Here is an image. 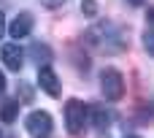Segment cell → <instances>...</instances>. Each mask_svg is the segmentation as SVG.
I'll list each match as a JSON object with an SVG mask.
<instances>
[{
  "instance_id": "cell-14",
  "label": "cell",
  "mask_w": 154,
  "mask_h": 138,
  "mask_svg": "<svg viewBox=\"0 0 154 138\" xmlns=\"http://www.w3.org/2000/svg\"><path fill=\"white\" fill-rule=\"evenodd\" d=\"M3 35H5V16L0 14V38H3Z\"/></svg>"
},
{
  "instance_id": "cell-11",
  "label": "cell",
  "mask_w": 154,
  "mask_h": 138,
  "mask_svg": "<svg viewBox=\"0 0 154 138\" xmlns=\"http://www.w3.org/2000/svg\"><path fill=\"white\" fill-rule=\"evenodd\" d=\"M16 98H19V100H24V103H30V100H32V89H30L27 84H19V89H16Z\"/></svg>"
},
{
  "instance_id": "cell-3",
  "label": "cell",
  "mask_w": 154,
  "mask_h": 138,
  "mask_svg": "<svg viewBox=\"0 0 154 138\" xmlns=\"http://www.w3.org/2000/svg\"><path fill=\"white\" fill-rule=\"evenodd\" d=\"M100 89L106 95V100H122L125 95V79L116 68H103L100 71Z\"/></svg>"
},
{
  "instance_id": "cell-9",
  "label": "cell",
  "mask_w": 154,
  "mask_h": 138,
  "mask_svg": "<svg viewBox=\"0 0 154 138\" xmlns=\"http://www.w3.org/2000/svg\"><path fill=\"white\" fill-rule=\"evenodd\" d=\"M30 57L38 62V68H46V65L51 62V49H49L46 43H32V46H30Z\"/></svg>"
},
{
  "instance_id": "cell-10",
  "label": "cell",
  "mask_w": 154,
  "mask_h": 138,
  "mask_svg": "<svg viewBox=\"0 0 154 138\" xmlns=\"http://www.w3.org/2000/svg\"><path fill=\"white\" fill-rule=\"evenodd\" d=\"M16 114H19V100H5V103H0V119H3L5 125H11V122L16 119Z\"/></svg>"
},
{
  "instance_id": "cell-17",
  "label": "cell",
  "mask_w": 154,
  "mask_h": 138,
  "mask_svg": "<svg viewBox=\"0 0 154 138\" xmlns=\"http://www.w3.org/2000/svg\"><path fill=\"white\" fill-rule=\"evenodd\" d=\"M49 5H57V3H65V0H46Z\"/></svg>"
},
{
  "instance_id": "cell-8",
  "label": "cell",
  "mask_w": 154,
  "mask_h": 138,
  "mask_svg": "<svg viewBox=\"0 0 154 138\" xmlns=\"http://www.w3.org/2000/svg\"><path fill=\"white\" fill-rule=\"evenodd\" d=\"M89 114H92V125L97 130H106L111 125V111L106 106H89Z\"/></svg>"
},
{
  "instance_id": "cell-1",
  "label": "cell",
  "mask_w": 154,
  "mask_h": 138,
  "mask_svg": "<svg viewBox=\"0 0 154 138\" xmlns=\"http://www.w3.org/2000/svg\"><path fill=\"white\" fill-rule=\"evenodd\" d=\"M87 43L89 46H95V49H100V52H108V54H114V52H122L125 49V41H122V33L111 24V22H97V24H92L89 30H87Z\"/></svg>"
},
{
  "instance_id": "cell-19",
  "label": "cell",
  "mask_w": 154,
  "mask_h": 138,
  "mask_svg": "<svg viewBox=\"0 0 154 138\" xmlns=\"http://www.w3.org/2000/svg\"><path fill=\"white\" fill-rule=\"evenodd\" d=\"M0 138H3V136H0Z\"/></svg>"
},
{
  "instance_id": "cell-15",
  "label": "cell",
  "mask_w": 154,
  "mask_h": 138,
  "mask_svg": "<svg viewBox=\"0 0 154 138\" xmlns=\"http://www.w3.org/2000/svg\"><path fill=\"white\" fill-rule=\"evenodd\" d=\"M3 89H5V73L0 71V92H3Z\"/></svg>"
},
{
  "instance_id": "cell-7",
  "label": "cell",
  "mask_w": 154,
  "mask_h": 138,
  "mask_svg": "<svg viewBox=\"0 0 154 138\" xmlns=\"http://www.w3.org/2000/svg\"><path fill=\"white\" fill-rule=\"evenodd\" d=\"M38 84H41V89L46 92V95H51V98H57L60 95V79H57V73L46 65V68H38Z\"/></svg>"
},
{
  "instance_id": "cell-5",
  "label": "cell",
  "mask_w": 154,
  "mask_h": 138,
  "mask_svg": "<svg viewBox=\"0 0 154 138\" xmlns=\"http://www.w3.org/2000/svg\"><path fill=\"white\" fill-rule=\"evenodd\" d=\"M32 14L30 11H22V14H16L14 19H11V24H8V35L14 38V41H19V38H27L30 33H32Z\"/></svg>"
},
{
  "instance_id": "cell-4",
  "label": "cell",
  "mask_w": 154,
  "mask_h": 138,
  "mask_svg": "<svg viewBox=\"0 0 154 138\" xmlns=\"http://www.w3.org/2000/svg\"><path fill=\"white\" fill-rule=\"evenodd\" d=\"M24 127H27V133L32 138H49L54 122H51V114L49 111H30L27 119H24Z\"/></svg>"
},
{
  "instance_id": "cell-2",
  "label": "cell",
  "mask_w": 154,
  "mask_h": 138,
  "mask_svg": "<svg viewBox=\"0 0 154 138\" xmlns=\"http://www.w3.org/2000/svg\"><path fill=\"white\" fill-rule=\"evenodd\" d=\"M87 114H89V108H87L81 100L70 98V100L65 103V127H68V133H70V136H79V133H84Z\"/></svg>"
},
{
  "instance_id": "cell-12",
  "label": "cell",
  "mask_w": 154,
  "mask_h": 138,
  "mask_svg": "<svg viewBox=\"0 0 154 138\" xmlns=\"http://www.w3.org/2000/svg\"><path fill=\"white\" fill-rule=\"evenodd\" d=\"M143 46H146V52L154 57V30H149V33H143Z\"/></svg>"
},
{
  "instance_id": "cell-13",
  "label": "cell",
  "mask_w": 154,
  "mask_h": 138,
  "mask_svg": "<svg viewBox=\"0 0 154 138\" xmlns=\"http://www.w3.org/2000/svg\"><path fill=\"white\" fill-rule=\"evenodd\" d=\"M81 11H84L87 16H95V14H97V5H95V0H84V3H81Z\"/></svg>"
},
{
  "instance_id": "cell-18",
  "label": "cell",
  "mask_w": 154,
  "mask_h": 138,
  "mask_svg": "<svg viewBox=\"0 0 154 138\" xmlns=\"http://www.w3.org/2000/svg\"><path fill=\"white\" fill-rule=\"evenodd\" d=\"M125 138H141V136H125Z\"/></svg>"
},
{
  "instance_id": "cell-16",
  "label": "cell",
  "mask_w": 154,
  "mask_h": 138,
  "mask_svg": "<svg viewBox=\"0 0 154 138\" xmlns=\"http://www.w3.org/2000/svg\"><path fill=\"white\" fill-rule=\"evenodd\" d=\"M127 3H130V5H141L143 0H127Z\"/></svg>"
},
{
  "instance_id": "cell-6",
  "label": "cell",
  "mask_w": 154,
  "mask_h": 138,
  "mask_svg": "<svg viewBox=\"0 0 154 138\" xmlns=\"http://www.w3.org/2000/svg\"><path fill=\"white\" fill-rule=\"evenodd\" d=\"M0 57L8 71H22V65H24V52L19 49V43H5L0 49Z\"/></svg>"
}]
</instances>
